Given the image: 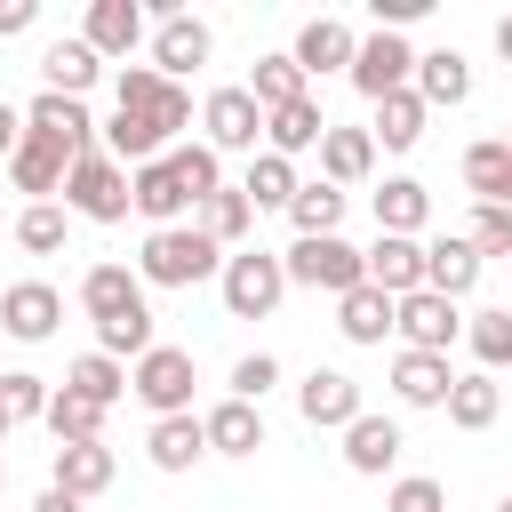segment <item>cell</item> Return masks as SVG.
<instances>
[{"instance_id":"obj_1","label":"cell","mask_w":512,"mask_h":512,"mask_svg":"<svg viewBox=\"0 0 512 512\" xmlns=\"http://www.w3.org/2000/svg\"><path fill=\"white\" fill-rule=\"evenodd\" d=\"M216 272H224V248H216L208 232H192V224L144 232V248H136V280H144V288H200V280H216Z\"/></svg>"},{"instance_id":"obj_2","label":"cell","mask_w":512,"mask_h":512,"mask_svg":"<svg viewBox=\"0 0 512 512\" xmlns=\"http://www.w3.org/2000/svg\"><path fill=\"white\" fill-rule=\"evenodd\" d=\"M64 216H80V224H128V168L104 144L64 168Z\"/></svg>"},{"instance_id":"obj_3","label":"cell","mask_w":512,"mask_h":512,"mask_svg":"<svg viewBox=\"0 0 512 512\" xmlns=\"http://www.w3.org/2000/svg\"><path fill=\"white\" fill-rule=\"evenodd\" d=\"M280 272H288V288H320V296H352V288L368 280V264H360V248H352L344 232H328V240H288V248H280Z\"/></svg>"},{"instance_id":"obj_4","label":"cell","mask_w":512,"mask_h":512,"mask_svg":"<svg viewBox=\"0 0 512 512\" xmlns=\"http://www.w3.org/2000/svg\"><path fill=\"white\" fill-rule=\"evenodd\" d=\"M216 288H224V312L232 320H272L280 296H288V272H280L272 248H232L224 272H216Z\"/></svg>"},{"instance_id":"obj_5","label":"cell","mask_w":512,"mask_h":512,"mask_svg":"<svg viewBox=\"0 0 512 512\" xmlns=\"http://www.w3.org/2000/svg\"><path fill=\"white\" fill-rule=\"evenodd\" d=\"M112 112H136V120H152L168 144L192 128V88H176V80H160L152 64H120V80H112Z\"/></svg>"},{"instance_id":"obj_6","label":"cell","mask_w":512,"mask_h":512,"mask_svg":"<svg viewBox=\"0 0 512 512\" xmlns=\"http://www.w3.org/2000/svg\"><path fill=\"white\" fill-rule=\"evenodd\" d=\"M192 384H200V368H192L184 344H152L144 360H128V392L152 416H192Z\"/></svg>"},{"instance_id":"obj_7","label":"cell","mask_w":512,"mask_h":512,"mask_svg":"<svg viewBox=\"0 0 512 512\" xmlns=\"http://www.w3.org/2000/svg\"><path fill=\"white\" fill-rule=\"evenodd\" d=\"M200 144L224 160V152H264V112H256V96L248 88H208L200 96Z\"/></svg>"},{"instance_id":"obj_8","label":"cell","mask_w":512,"mask_h":512,"mask_svg":"<svg viewBox=\"0 0 512 512\" xmlns=\"http://www.w3.org/2000/svg\"><path fill=\"white\" fill-rule=\"evenodd\" d=\"M208 56H216V32H208L192 8H168V16L152 24V72H160V80L184 88V72H200Z\"/></svg>"},{"instance_id":"obj_9","label":"cell","mask_w":512,"mask_h":512,"mask_svg":"<svg viewBox=\"0 0 512 512\" xmlns=\"http://www.w3.org/2000/svg\"><path fill=\"white\" fill-rule=\"evenodd\" d=\"M368 104L376 96H392V88H408L416 80V48H408V32H368L360 48H352V72H344Z\"/></svg>"},{"instance_id":"obj_10","label":"cell","mask_w":512,"mask_h":512,"mask_svg":"<svg viewBox=\"0 0 512 512\" xmlns=\"http://www.w3.org/2000/svg\"><path fill=\"white\" fill-rule=\"evenodd\" d=\"M392 336H400V352H448V344L464 336V312H456L448 296L416 288V296L392 304Z\"/></svg>"},{"instance_id":"obj_11","label":"cell","mask_w":512,"mask_h":512,"mask_svg":"<svg viewBox=\"0 0 512 512\" xmlns=\"http://www.w3.org/2000/svg\"><path fill=\"white\" fill-rule=\"evenodd\" d=\"M24 136H40V144H56L64 160H80V152H96V120H88V104L80 96H32L24 104Z\"/></svg>"},{"instance_id":"obj_12","label":"cell","mask_w":512,"mask_h":512,"mask_svg":"<svg viewBox=\"0 0 512 512\" xmlns=\"http://www.w3.org/2000/svg\"><path fill=\"white\" fill-rule=\"evenodd\" d=\"M128 208H136L152 232H168V224H192V192L176 184L168 152H160V160H144V168H128Z\"/></svg>"},{"instance_id":"obj_13","label":"cell","mask_w":512,"mask_h":512,"mask_svg":"<svg viewBox=\"0 0 512 512\" xmlns=\"http://www.w3.org/2000/svg\"><path fill=\"white\" fill-rule=\"evenodd\" d=\"M360 408H368V400H360V376H344V368H312V376L296 384V416H304L312 432H344Z\"/></svg>"},{"instance_id":"obj_14","label":"cell","mask_w":512,"mask_h":512,"mask_svg":"<svg viewBox=\"0 0 512 512\" xmlns=\"http://www.w3.org/2000/svg\"><path fill=\"white\" fill-rule=\"evenodd\" d=\"M56 320H64V296H56L48 280H16V288H0V336H16V344H48Z\"/></svg>"},{"instance_id":"obj_15","label":"cell","mask_w":512,"mask_h":512,"mask_svg":"<svg viewBox=\"0 0 512 512\" xmlns=\"http://www.w3.org/2000/svg\"><path fill=\"white\" fill-rule=\"evenodd\" d=\"M360 264H368V288H384L392 304L424 288V240H400V232H376V240L360 248Z\"/></svg>"},{"instance_id":"obj_16","label":"cell","mask_w":512,"mask_h":512,"mask_svg":"<svg viewBox=\"0 0 512 512\" xmlns=\"http://www.w3.org/2000/svg\"><path fill=\"white\" fill-rule=\"evenodd\" d=\"M400 424L392 416H376V408H360L352 424H344V472H360V480H384L392 464H400Z\"/></svg>"},{"instance_id":"obj_17","label":"cell","mask_w":512,"mask_h":512,"mask_svg":"<svg viewBox=\"0 0 512 512\" xmlns=\"http://www.w3.org/2000/svg\"><path fill=\"white\" fill-rule=\"evenodd\" d=\"M112 472H120V456L104 448V440H72V448H48V488H64V496H104L112 488Z\"/></svg>"},{"instance_id":"obj_18","label":"cell","mask_w":512,"mask_h":512,"mask_svg":"<svg viewBox=\"0 0 512 512\" xmlns=\"http://www.w3.org/2000/svg\"><path fill=\"white\" fill-rule=\"evenodd\" d=\"M384 384H392V400H400V408H440V400H448V384H456V368H448V352H392Z\"/></svg>"},{"instance_id":"obj_19","label":"cell","mask_w":512,"mask_h":512,"mask_svg":"<svg viewBox=\"0 0 512 512\" xmlns=\"http://www.w3.org/2000/svg\"><path fill=\"white\" fill-rule=\"evenodd\" d=\"M352 48H360V32H352L344 16H312V24L296 32V48H288V56H296V72H304V80H320V72H352Z\"/></svg>"},{"instance_id":"obj_20","label":"cell","mask_w":512,"mask_h":512,"mask_svg":"<svg viewBox=\"0 0 512 512\" xmlns=\"http://www.w3.org/2000/svg\"><path fill=\"white\" fill-rule=\"evenodd\" d=\"M368 176H376V136H368V128H336V120H328V136H320V184L352 192V184H368Z\"/></svg>"},{"instance_id":"obj_21","label":"cell","mask_w":512,"mask_h":512,"mask_svg":"<svg viewBox=\"0 0 512 512\" xmlns=\"http://www.w3.org/2000/svg\"><path fill=\"white\" fill-rule=\"evenodd\" d=\"M80 40H88L96 56H136V40H144V8H136V0H88Z\"/></svg>"},{"instance_id":"obj_22","label":"cell","mask_w":512,"mask_h":512,"mask_svg":"<svg viewBox=\"0 0 512 512\" xmlns=\"http://www.w3.org/2000/svg\"><path fill=\"white\" fill-rule=\"evenodd\" d=\"M96 80H104V56H96L88 40H48V56H40V88H48V96H80V104H88Z\"/></svg>"},{"instance_id":"obj_23","label":"cell","mask_w":512,"mask_h":512,"mask_svg":"<svg viewBox=\"0 0 512 512\" xmlns=\"http://www.w3.org/2000/svg\"><path fill=\"white\" fill-rule=\"evenodd\" d=\"M320 136H328V112H320V96H296V104L264 112V152H280V160H296V152H320Z\"/></svg>"},{"instance_id":"obj_24","label":"cell","mask_w":512,"mask_h":512,"mask_svg":"<svg viewBox=\"0 0 512 512\" xmlns=\"http://www.w3.org/2000/svg\"><path fill=\"white\" fill-rule=\"evenodd\" d=\"M472 280H480V256H472V240L464 232H440V240H424V288L432 296H472Z\"/></svg>"},{"instance_id":"obj_25","label":"cell","mask_w":512,"mask_h":512,"mask_svg":"<svg viewBox=\"0 0 512 512\" xmlns=\"http://www.w3.org/2000/svg\"><path fill=\"white\" fill-rule=\"evenodd\" d=\"M200 432H208V456H256L264 448V408H248V400H216L208 416H200Z\"/></svg>"},{"instance_id":"obj_26","label":"cell","mask_w":512,"mask_h":512,"mask_svg":"<svg viewBox=\"0 0 512 512\" xmlns=\"http://www.w3.org/2000/svg\"><path fill=\"white\" fill-rule=\"evenodd\" d=\"M64 152L56 144H40V136H24L8 160H0V176H8V192H32V200H48V192H64Z\"/></svg>"},{"instance_id":"obj_27","label":"cell","mask_w":512,"mask_h":512,"mask_svg":"<svg viewBox=\"0 0 512 512\" xmlns=\"http://www.w3.org/2000/svg\"><path fill=\"white\" fill-rule=\"evenodd\" d=\"M440 416H448L456 432H488V424L504 416V384H496L488 368H472V376H456V384H448V400H440Z\"/></svg>"},{"instance_id":"obj_28","label":"cell","mask_w":512,"mask_h":512,"mask_svg":"<svg viewBox=\"0 0 512 512\" xmlns=\"http://www.w3.org/2000/svg\"><path fill=\"white\" fill-rule=\"evenodd\" d=\"M144 456H152V472H192V464L208 456V432H200V416H152V432H144Z\"/></svg>"},{"instance_id":"obj_29","label":"cell","mask_w":512,"mask_h":512,"mask_svg":"<svg viewBox=\"0 0 512 512\" xmlns=\"http://www.w3.org/2000/svg\"><path fill=\"white\" fill-rule=\"evenodd\" d=\"M408 88L424 96V112H440V104H464V96H472V64H464L456 48H424Z\"/></svg>"},{"instance_id":"obj_30","label":"cell","mask_w":512,"mask_h":512,"mask_svg":"<svg viewBox=\"0 0 512 512\" xmlns=\"http://www.w3.org/2000/svg\"><path fill=\"white\" fill-rule=\"evenodd\" d=\"M424 120H432V112H424V96H416V88H392V96H376L368 136H376L384 152H416V144H424Z\"/></svg>"},{"instance_id":"obj_31","label":"cell","mask_w":512,"mask_h":512,"mask_svg":"<svg viewBox=\"0 0 512 512\" xmlns=\"http://www.w3.org/2000/svg\"><path fill=\"white\" fill-rule=\"evenodd\" d=\"M424 224H432V192H424L416 176H384V184H376V232L416 240Z\"/></svg>"},{"instance_id":"obj_32","label":"cell","mask_w":512,"mask_h":512,"mask_svg":"<svg viewBox=\"0 0 512 512\" xmlns=\"http://www.w3.org/2000/svg\"><path fill=\"white\" fill-rule=\"evenodd\" d=\"M128 304H144L136 264H88V272H80V312H88V320H112V312H128Z\"/></svg>"},{"instance_id":"obj_33","label":"cell","mask_w":512,"mask_h":512,"mask_svg":"<svg viewBox=\"0 0 512 512\" xmlns=\"http://www.w3.org/2000/svg\"><path fill=\"white\" fill-rule=\"evenodd\" d=\"M248 224H256V208H248V192H240V184H224V192H208V200L192 208V232H208L216 248H240V240H248Z\"/></svg>"},{"instance_id":"obj_34","label":"cell","mask_w":512,"mask_h":512,"mask_svg":"<svg viewBox=\"0 0 512 512\" xmlns=\"http://www.w3.org/2000/svg\"><path fill=\"white\" fill-rule=\"evenodd\" d=\"M336 328H344V344H384L392 336V296L360 280L352 296H336Z\"/></svg>"},{"instance_id":"obj_35","label":"cell","mask_w":512,"mask_h":512,"mask_svg":"<svg viewBox=\"0 0 512 512\" xmlns=\"http://www.w3.org/2000/svg\"><path fill=\"white\" fill-rule=\"evenodd\" d=\"M248 96H256V112H280V104H296V96H312V80L296 72V56L280 48V56H256V72L240 80Z\"/></svg>"},{"instance_id":"obj_36","label":"cell","mask_w":512,"mask_h":512,"mask_svg":"<svg viewBox=\"0 0 512 512\" xmlns=\"http://www.w3.org/2000/svg\"><path fill=\"white\" fill-rule=\"evenodd\" d=\"M296 184H304V176H296V160H280V152H256V160H248V176H240V192H248V208H256V216H264V208H280V216H288Z\"/></svg>"},{"instance_id":"obj_37","label":"cell","mask_w":512,"mask_h":512,"mask_svg":"<svg viewBox=\"0 0 512 512\" xmlns=\"http://www.w3.org/2000/svg\"><path fill=\"white\" fill-rule=\"evenodd\" d=\"M344 200L352 192H336V184H296V200H288V224H296V240H328L336 224H344Z\"/></svg>"},{"instance_id":"obj_38","label":"cell","mask_w":512,"mask_h":512,"mask_svg":"<svg viewBox=\"0 0 512 512\" xmlns=\"http://www.w3.org/2000/svg\"><path fill=\"white\" fill-rule=\"evenodd\" d=\"M104 416H112V408H96V400H80V392H64V384H56L40 424H48V440H56V448H72V440H104Z\"/></svg>"},{"instance_id":"obj_39","label":"cell","mask_w":512,"mask_h":512,"mask_svg":"<svg viewBox=\"0 0 512 512\" xmlns=\"http://www.w3.org/2000/svg\"><path fill=\"white\" fill-rule=\"evenodd\" d=\"M160 336H152V304H128V312H112V320H96V352L104 360H144Z\"/></svg>"},{"instance_id":"obj_40","label":"cell","mask_w":512,"mask_h":512,"mask_svg":"<svg viewBox=\"0 0 512 512\" xmlns=\"http://www.w3.org/2000/svg\"><path fill=\"white\" fill-rule=\"evenodd\" d=\"M64 392H80V400L112 408V400H128V368H120V360H104V352H80V360L64 368Z\"/></svg>"},{"instance_id":"obj_41","label":"cell","mask_w":512,"mask_h":512,"mask_svg":"<svg viewBox=\"0 0 512 512\" xmlns=\"http://www.w3.org/2000/svg\"><path fill=\"white\" fill-rule=\"evenodd\" d=\"M168 168H176V184L192 192V208L208 200V192H224V160L200 144V136H184V144H168Z\"/></svg>"},{"instance_id":"obj_42","label":"cell","mask_w":512,"mask_h":512,"mask_svg":"<svg viewBox=\"0 0 512 512\" xmlns=\"http://www.w3.org/2000/svg\"><path fill=\"white\" fill-rule=\"evenodd\" d=\"M64 224H72V216H64L56 200H24V216H16L8 232H16L24 256H56V248H64Z\"/></svg>"},{"instance_id":"obj_43","label":"cell","mask_w":512,"mask_h":512,"mask_svg":"<svg viewBox=\"0 0 512 512\" xmlns=\"http://www.w3.org/2000/svg\"><path fill=\"white\" fill-rule=\"evenodd\" d=\"M504 168H512V144H504V136H480V144H464V192H472V200H496Z\"/></svg>"},{"instance_id":"obj_44","label":"cell","mask_w":512,"mask_h":512,"mask_svg":"<svg viewBox=\"0 0 512 512\" xmlns=\"http://www.w3.org/2000/svg\"><path fill=\"white\" fill-rule=\"evenodd\" d=\"M464 344H472V360L496 376V368H512V312H472L464 320Z\"/></svg>"},{"instance_id":"obj_45","label":"cell","mask_w":512,"mask_h":512,"mask_svg":"<svg viewBox=\"0 0 512 512\" xmlns=\"http://www.w3.org/2000/svg\"><path fill=\"white\" fill-rule=\"evenodd\" d=\"M0 408H8V424H40V416H48V376L0 368Z\"/></svg>"},{"instance_id":"obj_46","label":"cell","mask_w":512,"mask_h":512,"mask_svg":"<svg viewBox=\"0 0 512 512\" xmlns=\"http://www.w3.org/2000/svg\"><path fill=\"white\" fill-rule=\"evenodd\" d=\"M464 240H472V256L488 264V256H512V208H488V200H472V216H464Z\"/></svg>"},{"instance_id":"obj_47","label":"cell","mask_w":512,"mask_h":512,"mask_svg":"<svg viewBox=\"0 0 512 512\" xmlns=\"http://www.w3.org/2000/svg\"><path fill=\"white\" fill-rule=\"evenodd\" d=\"M280 384V360L272 352H240L232 360V400H248V408H264V392Z\"/></svg>"},{"instance_id":"obj_48","label":"cell","mask_w":512,"mask_h":512,"mask_svg":"<svg viewBox=\"0 0 512 512\" xmlns=\"http://www.w3.org/2000/svg\"><path fill=\"white\" fill-rule=\"evenodd\" d=\"M384 512H448V488L432 472H408V480L384 488Z\"/></svg>"},{"instance_id":"obj_49","label":"cell","mask_w":512,"mask_h":512,"mask_svg":"<svg viewBox=\"0 0 512 512\" xmlns=\"http://www.w3.org/2000/svg\"><path fill=\"white\" fill-rule=\"evenodd\" d=\"M432 0H368V16H376V32H408L416 16H424Z\"/></svg>"},{"instance_id":"obj_50","label":"cell","mask_w":512,"mask_h":512,"mask_svg":"<svg viewBox=\"0 0 512 512\" xmlns=\"http://www.w3.org/2000/svg\"><path fill=\"white\" fill-rule=\"evenodd\" d=\"M32 24H40V0H0V40H16Z\"/></svg>"},{"instance_id":"obj_51","label":"cell","mask_w":512,"mask_h":512,"mask_svg":"<svg viewBox=\"0 0 512 512\" xmlns=\"http://www.w3.org/2000/svg\"><path fill=\"white\" fill-rule=\"evenodd\" d=\"M16 144H24V112H16V104H8V96H0V160H8V152H16Z\"/></svg>"},{"instance_id":"obj_52","label":"cell","mask_w":512,"mask_h":512,"mask_svg":"<svg viewBox=\"0 0 512 512\" xmlns=\"http://www.w3.org/2000/svg\"><path fill=\"white\" fill-rule=\"evenodd\" d=\"M32 512H88V504H80V496H64V488H40V496H32Z\"/></svg>"},{"instance_id":"obj_53","label":"cell","mask_w":512,"mask_h":512,"mask_svg":"<svg viewBox=\"0 0 512 512\" xmlns=\"http://www.w3.org/2000/svg\"><path fill=\"white\" fill-rule=\"evenodd\" d=\"M496 56L512 64V16H496Z\"/></svg>"},{"instance_id":"obj_54","label":"cell","mask_w":512,"mask_h":512,"mask_svg":"<svg viewBox=\"0 0 512 512\" xmlns=\"http://www.w3.org/2000/svg\"><path fill=\"white\" fill-rule=\"evenodd\" d=\"M488 208H512V168H504V184H496V200Z\"/></svg>"},{"instance_id":"obj_55","label":"cell","mask_w":512,"mask_h":512,"mask_svg":"<svg viewBox=\"0 0 512 512\" xmlns=\"http://www.w3.org/2000/svg\"><path fill=\"white\" fill-rule=\"evenodd\" d=\"M8 432H16V424H8V408H0V448H8Z\"/></svg>"},{"instance_id":"obj_56","label":"cell","mask_w":512,"mask_h":512,"mask_svg":"<svg viewBox=\"0 0 512 512\" xmlns=\"http://www.w3.org/2000/svg\"><path fill=\"white\" fill-rule=\"evenodd\" d=\"M0 488H8V456H0Z\"/></svg>"},{"instance_id":"obj_57","label":"cell","mask_w":512,"mask_h":512,"mask_svg":"<svg viewBox=\"0 0 512 512\" xmlns=\"http://www.w3.org/2000/svg\"><path fill=\"white\" fill-rule=\"evenodd\" d=\"M496 512H512V496H504V504H496Z\"/></svg>"},{"instance_id":"obj_58","label":"cell","mask_w":512,"mask_h":512,"mask_svg":"<svg viewBox=\"0 0 512 512\" xmlns=\"http://www.w3.org/2000/svg\"><path fill=\"white\" fill-rule=\"evenodd\" d=\"M504 144H512V128H504Z\"/></svg>"}]
</instances>
